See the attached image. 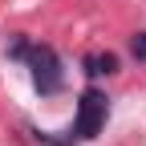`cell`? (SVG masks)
<instances>
[{"label": "cell", "instance_id": "cell-1", "mask_svg": "<svg viewBox=\"0 0 146 146\" xmlns=\"http://www.w3.org/2000/svg\"><path fill=\"white\" fill-rule=\"evenodd\" d=\"M29 69H33V85H36V94H61V85H65V69H61V57L53 53L49 45H33L29 49Z\"/></svg>", "mask_w": 146, "mask_h": 146}, {"label": "cell", "instance_id": "cell-4", "mask_svg": "<svg viewBox=\"0 0 146 146\" xmlns=\"http://www.w3.org/2000/svg\"><path fill=\"white\" fill-rule=\"evenodd\" d=\"M29 49H33L29 36H12V41H8V57L12 61H29Z\"/></svg>", "mask_w": 146, "mask_h": 146}, {"label": "cell", "instance_id": "cell-3", "mask_svg": "<svg viewBox=\"0 0 146 146\" xmlns=\"http://www.w3.org/2000/svg\"><path fill=\"white\" fill-rule=\"evenodd\" d=\"M85 73L89 77H114L118 73V57L114 53H89L85 57Z\"/></svg>", "mask_w": 146, "mask_h": 146}, {"label": "cell", "instance_id": "cell-5", "mask_svg": "<svg viewBox=\"0 0 146 146\" xmlns=\"http://www.w3.org/2000/svg\"><path fill=\"white\" fill-rule=\"evenodd\" d=\"M130 57L134 61H146V33H134L130 36Z\"/></svg>", "mask_w": 146, "mask_h": 146}, {"label": "cell", "instance_id": "cell-2", "mask_svg": "<svg viewBox=\"0 0 146 146\" xmlns=\"http://www.w3.org/2000/svg\"><path fill=\"white\" fill-rule=\"evenodd\" d=\"M106 114H110V98L102 94V89H94L89 85L85 94H81V102H77V122H73V138H81V142H89V138H98L102 134V126H106Z\"/></svg>", "mask_w": 146, "mask_h": 146}]
</instances>
